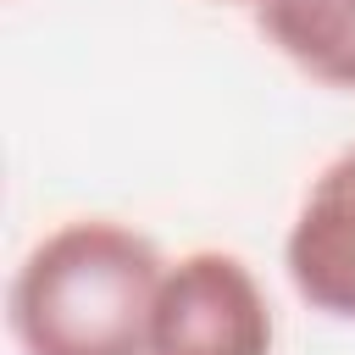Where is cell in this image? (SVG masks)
<instances>
[{"label":"cell","instance_id":"obj_1","mask_svg":"<svg viewBox=\"0 0 355 355\" xmlns=\"http://www.w3.org/2000/svg\"><path fill=\"white\" fill-rule=\"evenodd\" d=\"M166 255L116 216H67L28 244L6 288L17 355H144Z\"/></svg>","mask_w":355,"mask_h":355},{"label":"cell","instance_id":"obj_2","mask_svg":"<svg viewBox=\"0 0 355 355\" xmlns=\"http://www.w3.org/2000/svg\"><path fill=\"white\" fill-rule=\"evenodd\" d=\"M144 355H277V316L255 266L216 244L166 261Z\"/></svg>","mask_w":355,"mask_h":355},{"label":"cell","instance_id":"obj_3","mask_svg":"<svg viewBox=\"0 0 355 355\" xmlns=\"http://www.w3.org/2000/svg\"><path fill=\"white\" fill-rule=\"evenodd\" d=\"M283 277L300 305L355 327V144L327 155L305 183L283 233Z\"/></svg>","mask_w":355,"mask_h":355},{"label":"cell","instance_id":"obj_4","mask_svg":"<svg viewBox=\"0 0 355 355\" xmlns=\"http://www.w3.org/2000/svg\"><path fill=\"white\" fill-rule=\"evenodd\" d=\"M255 28L300 78L355 94V0H261Z\"/></svg>","mask_w":355,"mask_h":355},{"label":"cell","instance_id":"obj_5","mask_svg":"<svg viewBox=\"0 0 355 355\" xmlns=\"http://www.w3.org/2000/svg\"><path fill=\"white\" fill-rule=\"evenodd\" d=\"M216 6H250V11H255V6H261V0H216Z\"/></svg>","mask_w":355,"mask_h":355}]
</instances>
